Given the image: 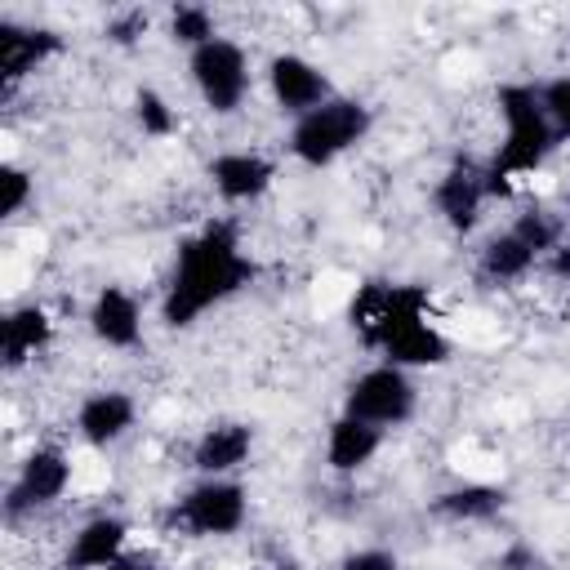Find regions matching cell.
<instances>
[{"mask_svg":"<svg viewBox=\"0 0 570 570\" xmlns=\"http://www.w3.org/2000/svg\"><path fill=\"white\" fill-rule=\"evenodd\" d=\"M85 325L94 334L98 347L107 352H129L142 343V303L129 285L120 281H107L94 289L89 307H85Z\"/></svg>","mask_w":570,"mask_h":570,"instance_id":"obj_11","label":"cell"},{"mask_svg":"<svg viewBox=\"0 0 570 570\" xmlns=\"http://www.w3.org/2000/svg\"><path fill=\"white\" fill-rule=\"evenodd\" d=\"M432 321V294L423 285H392V281H365L347 303V325L361 347L383 356L401 334Z\"/></svg>","mask_w":570,"mask_h":570,"instance_id":"obj_4","label":"cell"},{"mask_svg":"<svg viewBox=\"0 0 570 570\" xmlns=\"http://www.w3.org/2000/svg\"><path fill=\"white\" fill-rule=\"evenodd\" d=\"M267 94L276 102V111L285 116H307L316 111L325 98H334L338 89L330 85V76L321 71V62H312L307 53H294V49H281L267 58Z\"/></svg>","mask_w":570,"mask_h":570,"instance_id":"obj_10","label":"cell"},{"mask_svg":"<svg viewBox=\"0 0 570 570\" xmlns=\"http://www.w3.org/2000/svg\"><path fill=\"white\" fill-rule=\"evenodd\" d=\"M383 436H387V432H379V428H370V423H361V419H352V414H334L330 428H325V468H330L334 476H356V472H365V468L379 459Z\"/></svg>","mask_w":570,"mask_h":570,"instance_id":"obj_18","label":"cell"},{"mask_svg":"<svg viewBox=\"0 0 570 570\" xmlns=\"http://www.w3.org/2000/svg\"><path fill=\"white\" fill-rule=\"evenodd\" d=\"M53 316L45 303H18L4 312L0 321V361L4 370H22L27 361H36L49 343H53Z\"/></svg>","mask_w":570,"mask_h":570,"instance_id":"obj_17","label":"cell"},{"mask_svg":"<svg viewBox=\"0 0 570 570\" xmlns=\"http://www.w3.org/2000/svg\"><path fill=\"white\" fill-rule=\"evenodd\" d=\"M334 570H401V557L392 548H352L338 557Z\"/></svg>","mask_w":570,"mask_h":570,"instance_id":"obj_27","label":"cell"},{"mask_svg":"<svg viewBox=\"0 0 570 570\" xmlns=\"http://www.w3.org/2000/svg\"><path fill=\"white\" fill-rule=\"evenodd\" d=\"M62 49H67V40L53 27H31V22L0 18V89L9 94L31 71H40L49 58H58Z\"/></svg>","mask_w":570,"mask_h":570,"instance_id":"obj_12","label":"cell"},{"mask_svg":"<svg viewBox=\"0 0 570 570\" xmlns=\"http://www.w3.org/2000/svg\"><path fill=\"white\" fill-rule=\"evenodd\" d=\"M249 521V490L236 476H196L174 503L169 525L187 539H227Z\"/></svg>","mask_w":570,"mask_h":570,"instance_id":"obj_5","label":"cell"},{"mask_svg":"<svg viewBox=\"0 0 570 570\" xmlns=\"http://www.w3.org/2000/svg\"><path fill=\"white\" fill-rule=\"evenodd\" d=\"M254 454V428L240 419H218L200 428L191 441V468L196 476H236Z\"/></svg>","mask_w":570,"mask_h":570,"instance_id":"obj_15","label":"cell"},{"mask_svg":"<svg viewBox=\"0 0 570 570\" xmlns=\"http://www.w3.org/2000/svg\"><path fill=\"white\" fill-rule=\"evenodd\" d=\"M543 272L552 276V281H561V285H570V240L561 236L557 245H552V254L543 258Z\"/></svg>","mask_w":570,"mask_h":570,"instance_id":"obj_28","label":"cell"},{"mask_svg":"<svg viewBox=\"0 0 570 570\" xmlns=\"http://www.w3.org/2000/svg\"><path fill=\"white\" fill-rule=\"evenodd\" d=\"M187 76H191L196 98L214 116H236L245 107V98H249V85H254L249 53L232 36H218V40L191 49L187 53Z\"/></svg>","mask_w":570,"mask_h":570,"instance_id":"obj_7","label":"cell"},{"mask_svg":"<svg viewBox=\"0 0 570 570\" xmlns=\"http://www.w3.org/2000/svg\"><path fill=\"white\" fill-rule=\"evenodd\" d=\"M494 107L503 120V138L494 147V156L485 160V187L490 200L494 196H512V187L530 174H539L548 165V156L561 147L543 102H539V85L525 80H508L494 89Z\"/></svg>","mask_w":570,"mask_h":570,"instance_id":"obj_2","label":"cell"},{"mask_svg":"<svg viewBox=\"0 0 570 570\" xmlns=\"http://www.w3.org/2000/svg\"><path fill=\"white\" fill-rule=\"evenodd\" d=\"M539 102H543V111H548L557 138L570 142V76H552V80H543V85H539Z\"/></svg>","mask_w":570,"mask_h":570,"instance_id":"obj_25","label":"cell"},{"mask_svg":"<svg viewBox=\"0 0 570 570\" xmlns=\"http://www.w3.org/2000/svg\"><path fill=\"white\" fill-rule=\"evenodd\" d=\"M370 129H374L370 102H361V98H352V94H334V98H325L316 111H307V116H298V120L289 125L285 147H289V156H294L298 165H307V169H330L334 160H343L347 151H356V147L370 138Z\"/></svg>","mask_w":570,"mask_h":570,"instance_id":"obj_3","label":"cell"},{"mask_svg":"<svg viewBox=\"0 0 570 570\" xmlns=\"http://www.w3.org/2000/svg\"><path fill=\"white\" fill-rule=\"evenodd\" d=\"M147 27H151L147 9H120V13L107 18L102 36H107V45H116V49H134V45L147 36Z\"/></svg>","mask_w":570,"mask_h":570,"instance_id":"obj_26","label":"cell"},{"mask_svg":"<svg viewBox=\"0 0 570 570\" xmlns=\"http://www.w3.org/2000/svg\"><path fill=\"white\" fill-rule=\"evenodd\" d=\"M539 263H543V258H539L512 227H503V232H494V236L476 249V281H481L485 289L517 285V281H525Z\"/></svg>","mask_w":570,"mask_h":570,"instance_id":"obj_20","label":"cell"},{"mask_svg":"<svg viewBox=\"0 0 570 570\" xmlns=\"http://www.w3.org/2000/svg\"><path fill=\"white\" fill-rule=\"evenodd\" d=\"M129 111H134V125L147 138H174V129H178V111L156 85H138L134 98H129Z\"/></svg>","mask_w":570,"mask_h":570,"instance_id":"obj_21","label":"cell"},{"mask_svg":"<svg viewBox=\"0 0 570 570\" xmlns=\"http://www.w3.org/2000/svg\"><path fill=\"white\" fill-rule=\"evenodd\" d=\"M263 570H294V566H263Z\"/></svg>","mask_w":570,"mask_h":570,"instance_id":"obj_30","label":"cell"},{"mask_svg":"<svg viewBox=\"0 0 570 570\" xmlns=\"http://www.w3.org/2000/svg\"><path fill=\"white\" fill-rule=\"evenodd\" d=\"M138 423V401L120 387H98L76 405V436L89 450H107L116 441H125Z\"/></svg>","mask_w":570,"mask_h":570,"instance_id":"obj_14","label":"cell"},{"mask_svg":"<svg viewBox=\"0 0 570 570\" xmlns=\"http://www.w3.org/2000/svg\"><path fill=\"white\" fill-rule=\"evenodd\" d=\"M169 40L183 45L187 53L200 49V45H209V40H218V18H214V9H209V4H174V9H169Z\"/></svg>","mask_w":570,"mask_h":570,"instance_id":"obj_22","label":"cell"},{"mask_svg":"<svg viewBox=\"0 0 570 570\" xmlns=\"http://www.w3.org/2000/svg\"><path fill=\"white\" fill-rule=\"evenodd\" d=\"M209 187L218 191V200L227 205H254L272 191L276 183V160L263 156V151H249V147H232V151H218L209 165Z\"/></svg>","mask_w":570,"mask_h":570,"instance_id":"obj_13","label":"cell"},{"mask_svg":"<svg viewBox=\"0 0 570 570\" xmlns=\"http://www.w3.org/2000/svg\"><path fill=\"white\" fill-rule=\"evenodd\" d=\"M508 227H512V232H517V236H521V240H525V245H530L539 258H548V254H552V245L561 240L557 218H552L548 209H539V205H534V209H521V214H517Z\"/></svg>","mask_w":570,"mask_h":570,"instance_id":"obj_24","label":"cell"},{"mask_svg":"<svg viewBox=\"0 0 570 570\" xmlns=\"http://www.w3.org/2000/svg\"><path fill=\"white\" fill-rule=\"evenodd\" d=\"M419 410V383L410 370L401 365H387V361H374L365 365L347 387H343V405L338 414H352L379 432H392V428H405Z\"/></svg>","mask_w":570,"mask_h":570,"instance_id":"obj_6","label":"cell"},{"mask_svg":"<svg viewBox=\"0 0 570 570\" xmlns=\"http://www.w3.org/2000/svg\"><path fill=\"white\" fill-rule=\"evenodd\" d=\"M71 490V454L62 445H31L4 490V521L36 517Z\"/></svg>","mask_w":570,"mask_h":570,"instance_id":"obj_8","label":"cell"},{"mask_svg":"<svg viewBox=\"0 0 570 570\" xmlns=\"http://www.w3.org/2000/svg\"><path fill=\"white\" fill-rule=\"evenodd\" d=\"M31 200H36V174L18 160H4L0 165V218L9 223L18 214H27Z\"/></svg>","mask_w":570,"mask_h":570,"instance_id":"obj_23","label":"cell"},{"mask_svg":"<svg viewBox=\"0 0 570 570\" xmlns=\"http://www.w3.org/2000/svg\"><path fill=\"white\" fill-rule=\"evenodd\" d=\"M111 570H165V566H160L156 557H147V552H125Z\"/></svg>","mask_w":570,"mask_h":570,"instance_id":"obj_29","label":"cell"},{"mask_svg":"<svg viewBox=\"0 0 570 570\" xmlns=\"http://www.w3.org/2000/svg\"><path fill=\"white\" fill-rule=\"evenodd\" d=\"M490 205V187H485V165L459 156L441 169V178L432 183V209L436 218L454 232V236H468L481 227V214Z\"/></svg>","mask_w":570,"mask_h":570,"instance_id":"obj_9","label":"cell"},{"mask_svg":"<svg viewBox=\"0 0 570 570\" xmlns=\"http://www.w3.org/2000/svg\"><path fill=\"white\" fill-rule=\"evenodd\" d=\"M129 552V521L116 512H98L76 525L67 543V570H111Z\"/></svg>","mask_w":570,"mask_h":570,"instance_id":"obj_16","label":"cell"},{"mask_svg":"<svg viewBox=\"0 0 570 570\" xmlns=\"http://www.w3.org/2000/svg\"><path fill=\"white\" fill-rule=\"evenodd\" d=\"M432 517L454 521V525H476V521H494L508 508V490L494 481H454L445 490L432 494Z\"/></svg>","mask_w":570,"mask_h":570,"instance_id":"obj_19","label":"cell"},{"mask_svg":"<svg viewBox=\"0 0 570 570\" xmlns=\"http://www.w3.org/2000/svg\"><path fill=\"white\" fill-rule=\"evenodd\" d=\"M258 276V263L245 254L240 232L223 218L196 227L191 236L178 240L174 267L160 294V325L165 330H191L205 312L232 303L245 294Z\"/></svg>","mask_w":570,"mask_h":570,"instance_id":"obj_1","label":"cell"}]
</instances>
